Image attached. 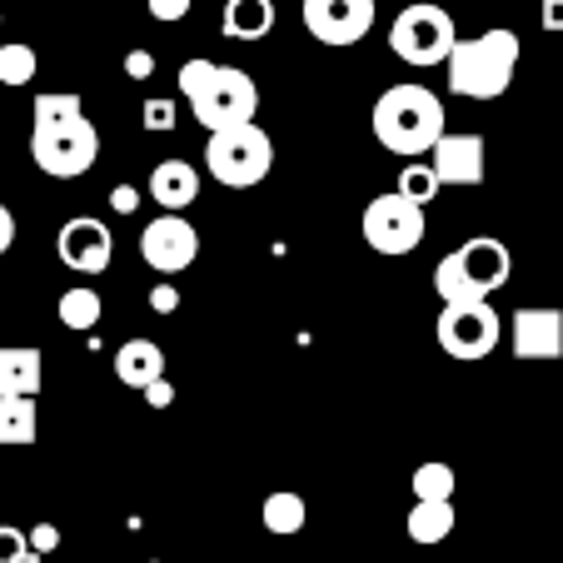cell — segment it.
Instances as JSON below:
<instances>
[{
	"mask_svg": "<svg viewBox=\"0 0 563 563\" xmlns=\"http://www.w3.org/2000/svg\"><path fill=\"white\" fill-rule=\"evenodd\" d=\"M454 41H459L454 15H449L444 5H429V0L405 5V11L394 15V25H389V51L399 55L405 65H419V70L444 65L449 51H454Z\"/></svg>",
	"mask_w": 563,
	"mask_h": 563,
	"instance_id": "7",
	"label": "cell"
},
{
	"mask_svg": "<svg viewBox=\"0 0 563 563\" xmlns=\"http://www.w3.org/2000/svg\"><path fill=\"white\" fill-rule=\"evenodd\" d=\"M374 135L389 155H429L439 135H444V100L424 86H394L374 100Z\"/></svg>",
	"mask_w": 563,
	"mask_h": 563,
	"instance_id": "4",
	"label": "cell"
},
{
	"mask_svg": "<svg viewBox=\"0 0 563 563\" xmlns=\"http://www.w3.org/2000/svg\"><path fill=\"white\" fill-rule=\"evenodd\" d=\"M25 549H31V543H25V529H15V523H0V563H15Z\"/></svg>",
	"mask_w": 563,
	"mask_h": 563,
	"instance_id": "27",
	"label": "cell"
},
{
	"mask_svg": "<svg viewBox=\"0 0 563 563\" xmlns=\"http://www.w3.org/2000/svg\"><path fill=\"white\" fill-rule=\"evenodd\" d=\"M220 31L230 41H265L275 31V0H224Z\"/></svg>",
	"mask_w": 563,
	"mask_h": 563,
	"instance_id": "16",
	"label": "cell"
},
{
	"mask_svg": "<svg viewBox=\"0 0 563 563\" xmlns=\"http://www.w3.org/2000/svg\"><path fill=\"white\" fill-rule=\"evenodd\" d=\"M5 399H15V394H11V389H5V384H0V409H5Z\"/></svg>",
	"mask_w": 563,
	"mask_h": 563,
	"instance_id": "37",
	"label": "cell"
},
{
	"mask_svg": "<svg viewBox=\"0 0 563 563\" xmlns=\"http://www.w3.org/2000/svg\"><path fill=\"white\" fill-rule=\"evenodd\" d=\"M519 35L494 25V31L474 35V41H454L444 70H449V90L464 100H499L514 86L519 70Z\"/></svg>",
	"mask_w": 563,
	"mask_h": 563,
	"instance_id": "2",
	"label": "cell"
},
{
	"mask_svg": "<svg viewBox=\"0 0 563 563\" xmlns=\"http://www.w3.org/2000/svg\"><path fill=\"white\" fill-rule=\"evenodd\" d=\"M305 31L324 45H360L374 25V0H305Z\"/></svg>",
	"mask_w": 563,
	"mask_h": 563,
	"instance_id": "11",
	"label": "cell"
},
{
	"mask_svg": "<svg viewBox=\"0 0 563 563\" xmlns=\"http://www.w3.org/2000/svg\"><path fill=\"white\" fill-rule=\"evenodd\" d=\"M110 210H115V214H135L140 210V195L130 190V185H115V190H110Z\"/></svg>",
	"mask_w": 563,
	"mask_h": 563,
	"instance_id": "33",
	"label": "cell"
},
{
	"mask_svg": "<svg viewBox=\"0 0 563 563\" xmlns=\"http://www.w3.org/2000/svg\"><path fill=\"white\" fill-rule=\"evenodd\" d=\"M439 190H444V185H439L434 165H405V170H399V195H405V200L429 205Z\"/></svg>",
	"mask_w": 563,
	"mask_h": 563,
	"instance_id": "24",
	"label": "cell"
},
{
	"mask_svg": "<svg viewBox=\"0 0 563 563\" xmlns=\"http://www.w3.org/2000/svg\"><path fill=\"white\" fill-rule=\"evenodd\" d=\"M55 250H60V265L75 275H106L110 260H115V234L106 220L96 214H75L60 234H55Z\"/></svg>",
	"mask_w": 563,
	"mask_h": 563,
	"instance_id": "12",
	"label": "cell"
},
{
	"mask_svg": "<svg viewBox=\"0 0 563 563\" xmlns=\"http://www.w3.org/2000/svg\"><path fill=\"white\" fill-rule=\"evenodd\" d=\"M180 96L190 100L195 120L205 130L220 125H245L260 110V86L245 70L234 65H214V60H185L180 65Z\"/></svg>",
	"mask_w": 563,
	"mask_h": 563,
	"instance_id": "3",
	"label": "cell"
},
{
	"mask_svg": "<svg viewBox=\"0 0 563 563\" xmlns=\"http://www.w3.org/2000/svg\"><path fill=\"white\" fill-rule=\"evenodd\" d=\"M260 519H265V529H269V533H279V539H289V533H299V529H305V519H309V504L299 499V494H269V499H265V509H260Z\"/></svg>",
	"mask_w": 563,
	"mask_h": 563,
	"instance_id": "21",
	"label": "cell"
},
{
	"mask_svg": "<svg viewBox=\"0 0 563 563\" xmlns=\"http://www.w3.org/2000/svg\"><path fill=\"white\" fill-rule=\"evenodd\" d=\"M125 70L135 75V80H150V75H155V55H150V51H130L125 55Z\"/></svg>",
	"mask_w": 563,
	"mask_h": 563,
	"instance_id": "32",
	"label": "cell"
},
{
	"mask_svg": "<svg viewBox=\"0 0 563 563\" xmlns=\"http://www.w3.org/2000/svg\"><path fill=\"white\" fill-rule=\"evenodd\" d=\"M140 120H145V130H155V135H170L175 130V100L150 96L145 106H140Z\"/></svg>",
	"mask_w": 563,
	"mask_h": 563,
	"instance_id": "26",
	"label": "cell"
},
{
	"mask_svg": "<svg viewBox=\"0 0 563 563\" xmlns=\"http://www.w3.org/2000/svg\"><path fill=\"white\" fill-rule=\"evenodd\" d=\"M415 499H454V468L419 464L415 468Z\"/></svg>",
	"mask_w": 563,
	"mask_h": 563,
	"instance_id": "25",
	"label": "cell"
},
{
	"mask_svg": "<svg viewBox=\"0 0 563 563\" xmlns=\"http://www.w3.org/2000/svg\"><path fill=\"white\" fill-rule=\"evenodd\" d=\"M35 51L31 45H0V86H31Z\"/></svg>",
	"mask_w": 563,
	"mask_h": 563,
	"instance_id": "23",
	"label": "cell"
},
{
	"mask_svg": "<svg viewBox=\"0 0 563 563\" xmlns=\"http://www.w3.org/2000/svg\"><path fill=\"white\" fill-rule=\"evenodd\" d=\"M514 275L509 245L494 240V234H478V240H464L454 255L439 260L434 269V289L444 305H464V299H489L494 289H504Z\"/></svg>",
	"mask_w": 563,
	"mask_h": 563,
	"instance_id": "5",
	"label": "cell"
},
{
	"mask_svg": "<svg viewBox=\"0 0 563 563\" xmlns=\"http://www.w3.org/2000/svg\"><path fill=\"white\" fill-rule=\"evenodd\" d=\"M55 309H60V324H65V330H96L100 314H106V305H100V295L90 285L65 289Z\"/></svg>",
	"mask_w": 563,
	"mask_h": 563,
	"instance_id": "20",
	"label": "cell"
},
{
	"mask_svg": "<svg viewBox=\"0 0 563 563\" xmlns=\"http://www.w3.org/2000/svg\"><path fill=\"white\" fill-rule=\"evenodd\" d=\"M25 543H31V549L45 559V553H55V549H60V529H55V523H35V529L25 533Z\"/></svg>",
	"mask_w": 563,
	"mask_h": 563,
	"instance_id": "29",
	"label": "cell"
},
{
	"mask_svg": "<svg viewBox=\"0 0 563 563\" xmlns=\"http://www.w3.org/2000/svg\"><path fill=\"white\" fill-rule=\"evenodd\" d=\"M543 31H563V0H543Z\"/></svg>",
	"mask_w": 563,
	"mask_h": 563,
	"instance_id": "35",
	"label": "cell"
},
{
	"mask_svg": "<svg viewBox=\"0 0 563 563\" xmlns=\"http://www.w3.org/2000/svg\"><path fill=\"white\" fill-rule=\"evenodd\" d=\"M165 374V354H159L155 340H125L115 354V379L125 384V389H145L150 379H159Z\"/></svg>",
	"mask_w": 563,
	"mask_h": 563,
	"instance_id": "18",
	"label": "cell"
},
{
	"mask_svg": "<svg viewBox=\"0 0 563 563\" xmlns=\"http://www.w3.org/2000/svg\"><path fill=\"white\" fill-rule=\"evenodd\" d=\"M0 444H35V399L15 394L0 409Z\"/></svg>",
	"mask_w": 563,
	"mask_h": 563,
	"instance_id": "22",
	"label": "cell"
},
{
	"mask_svg": "<svg viewBox=\"0 0 563 563\" xmlns=\"http://www.w3.org/2000/svg\"><path fill=\"white\" fill-rule=\"evenodd\" d=\"M145 5H150V15H155V21L175 25V21H185V15H190L195 0H145Z\"/></svg>",
	"mask_w": 563,
	"mask_h": 563,
	"instance_id": "28",
	"label": "cell"
},
{
	"mask_svg": "<svg viewBox=\"0 0 563 563\" xmlns=\"http://www.w3.org/2000/svg\"><path fill=\"white\" fill-rule=\"evenodd\" d=\"M514 354L519 360H559L563 354V309H549V305H533V309H519L514 314Z\"/></svg>",
	"mask_w": 563,
	"mask_h": 563,
	"instance_id": "14",
	"label": "cell"
},
{
	"mask_svg": "<svg viewBox=\"0 0 563 563\" xmlns=\"http://www.w3.org/2000/svg\"><path fill=\"white\" fill-rule=\"evenodd\" d=\"M45 379V354L31 350V344H0V384L11 394H31L41 389Z\"/></svg>",
	"mask_w": 563,
	"mask_h": 563,
	"instance_id": "17",
	"label": "cell"
},
{
	"mask_svg": "<svg viewBox=\"0 0 563 563\" xmlns=\"http://www.w3.org/2000/svg\"><path fill=\"white\" fill-rule=\"evenodd\" d=\"M429 165H434L439 185H484V135L468 130H444L429 145Z\"/></svg>",
	"mask_w": 563,
	"mask_h": 563,
	"instance_id": "13",
	"label": "cell"
},
{
	"mask_svg": "<svg viewBox=\"0 0 563 563\" xmlns=\"http://www.w3.org/2000/svg\"><path fill=\"white\" fill-rule=\"evenodd\" d=\"M364 240L379 255H415L424 245V205L405 200L399 190L374 195L364 205Z\"/></svg>",
	"mask_w": 563,
	"mask_h": 563,
	"instance_id": "9",
	"label": "cell"
},
{
	"mask_svg": "<svg viewBox=\"0 0 563 563\" xmlns=\"http://www.w3.org/2000/svg\"><path fill=\"white\" fill-rule=\"evenodd\" d=\"M405 529L415 543H444L449 533H454V504L449 499H415Z\"/></svg>",
	"mask_w": 563,
	"mask_h": 563,
	"instance_id": "19",
	"label": "cell"
},
{
	"mask_svg": "<svg viewBox=\"0 0 563 563\" xmlns=\"http://www.w3.org/2000/svg\"><path fill=\"white\" fill-rule=\"evenodd\" d=\"M35 125H31V159L51 180H75L100 159V130L86 120L80 96L45 90L35 96Z\"/></svg>",
	"mask_w": 563,
	"mask_h": 563,
	"instance_id": "1",
	"label": "cell"
},
{
	"mask_svg": "<svg viewBox=\"0 0 563 563\" xmlns=\"http://www.w3.org/2000/svg\"><path fill=\"white\" fill-rule=\"evenodd\" d=\"M15 563H41V553H35V549H25V553H21V559H15Z\"/></svg>",
	"mask_w": 563,
	"mask_h": 563,
	"instance_id": "36",
	"label": "cell"
},
{
	"mask_svg": "<svg viewBox=\"0 0 563 563\" xmlns=\"http://www.w3.org/2000/svg\"><path fill=\"white\" fill-rule=\"evenodd\" d=\"M205 165H210V175L224 190H250V185H260L269 175L275 145H269V135L255 120H245V125H220L205 140Z\"/></svg>",
	"mask_w": 563,
	"mask_h": 563,
	"instance_id": "6",
	"label": "cell"
},
{
	"mask_svg": "<svg viewBox=\"0 0 563 563\" xmlns=\"http://www.w3.org/2000/svg\"><path fill=\"white\" fill-rule=\"evenodd\" d=\"M140 255H145V265L155 269V275H180V269H190L195 255H200V234H195V224L185 220V214L165 210L159 220L145 224Z\"/></svg>",
	"mask_w": 563,
	"mask_h": 563,
	"instance_id": "10",
	"label": "cell"
},
{
	"mask_svg": "<svg viewBox=\"0 0 563 563\" xmlns=\"http://www.w3.org/2000/svg\"><path fill=\"white\" fill-rule=\"evenodd\" d=\"M150 309H155V314H175V309H180V289H175V285H155V289H150Z\"/></svg>",
	"mask_w": 563,
	"mask_h": 563,
	"instance_id": "31",
	"label": "cell"
},
{
	"mask_svg": "<svg viewBox=\"0 0 563 563\" xmlns=\"http://www.w3.org/2000/svg\"><path fill=\"white\" fill-rule=\"evenodd\" d=\"M195 195H200V175H195L190 159H159L150 170V200L165 205V210L180 214L185 205H195Z\"/></svg>",
	"mask_w": 563,
	"mask_h": 563,
	"instance_id": "15",
	"label": "cell"
},
{
	"mask_svg": "<svg viewBox=\"0 0 563 563\" xmlns=\"http://www.w3.org/2000/svg\"><path fill=\"white\" fill-rule=\"evenodd\" d=\"M140 394H145V405H150V409H170V405H175V384L165 379V374H159V379H150Z\"/></svg>",
	"mask_w": 563,
	"mask_h": 563,
	"instance_id": "30",
	"label": "cell"
},
{
	"mask_svg": "<svg viewBox=\"0 0 563 563\" xmlns=\"http://www.w3.org/2000/svg\"><path fill=\"white\" fill-rule=\"evenodd\" d=\"M11 245H15V214L0 205V255H5Z\"/></svg>",
	"mask_w": 563,
	"mask_h": 563,
	"instance_id": "34",
	"label": "cell"
},
{
	"mask_svg": "<svg viewBox=\"0 0 563 563\" xmlns=\"http://www.w3.org/2000/svg\"><path fill=\"white\" fill-rule=\"evenodd\" d=\"M499 334H504V319L494 314L489 299H464V305L439 309V344H444V354H454L464 364L489 360L499 350Z\"/></svg>",
	"mask_w": 563,
	"mask_h": 563,
	"instance_id": "8",
	"label": "cell"
}]
</instances>
